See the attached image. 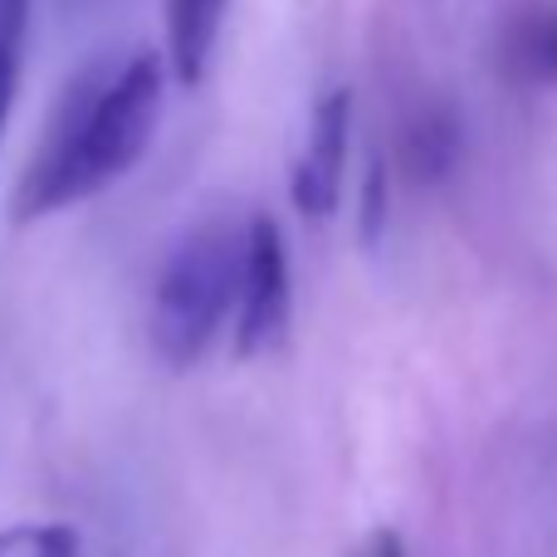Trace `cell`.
<instances>
[{
	"label": "cell",
	"mask_w": 557,
	"mask_h": 557,
	"mask_svg": "<svg viewBox=\"0 0 557 557\" xmlns=\"http://www.w3.org/2000/svg\"><path fill=\"white\" fill-rule=\"evenodd\" d=\"M225 10L231 0H162L166 15V74H176V84H201L206 64L215 54Z\"/></svg>",
	"instance_id": "obj_5"
},
{
	"label": "cell",
	"mask_w": 557,
	"mask_h": 557,
	"mask_svg": "<svg viewBox=\"0 0 557 557\" xmlns=\"http://www.w3.org/2000/svg\"><path fill=\"white\" fill-rule=\"evenodd\" d=\"M294 288H288V255L274 215H250L240 225V284H235V352L264 357L288 337Z\"/></svg>",
	"instance_id": "obj_3"
},
{
	"label": "cell",
	"mask_w": 557,
	"mask_h": 557,
	"mask_svg": "<svg viewBox=\"0 0 557 557\" xmlns=\"http://www.w3.org/2000/svg\"><path fill=\"white\" fill-rule=\"evenodd\" d=\"M25 25H29V0H0V35L25 45Z\"/></svg>",
	"instance_id": "obj_11"
},
{
	"label": "cell",
	"mask_w": 557,
	"mask_h": 557,
	"mask_svg": "<svg viewBox=\"0 0 557 557\" xmlns=\"http://www.w3.org/2000/svg\"><path fill=\"white\" fill-rule=\"evenodd\" d=\"M347 137H352V88L337 84L313 103L304 152H298L294 172H288V196H294V211L304 221L333 215L347 162Z\"/></svg>",
	"instance_id": "obj_4"
},
{
	"label": "cell",
	"mask_w": 557,
	"mask_h": 557,
	"mask_svg": "<svg viewBox=\"0 0 557 557\" xmlns=\"http://www.w3.org/2000/svg\"><path fill=\"white\" fill-rule=\"evenodd\" d=\"M15 84H20V39L0 35V133H5L10 103H15Z\"/></svg>",
	"instance_id": "obj_10"
},
{
	"label": "cell",
	"mask_w": 557,
	"mask_h": 557,
	"mask_svg": "<svg viewBox=\"0 0 557 557\" xmlns=\"http://www.w3.org/2000/svg\"><path fill=\"white\" fill-rule=\"evenodd\" d=\"M240 284V225L201 221L176 240L152 288V347L166 367H191L235 313Z\"/></svg>",
	"instance_id": "obj_2"
},
{
	"label": "cell",
	"mask_w": 557,
	"mask_h": 557,
	"mask_svg": "<svg viewBox=\"0 0 557 557\" xmlns=\"http://www.w3.org/2000/svg\"><path fill=\"white\" fill-rule=\"evenodd\" d=\"M0 557H78V533L69 523H15L0 533Z\"/></svg>",
	"instance_id": "obj_8"
},
{
	"label": "cell",
	"mask_w": 557,
	"mask_h": 557,
	"mask_svg": "<svg viewBox=\"0 0 557 557\" xmlns=\"http://www.w3.org/2000/svg\"><path fill=\"white\" fill-rule=\"evenodd\" d=\"M64 5L69 10H84V5H94V0H64Z\"/></svg>",
	"instance_id": "obj_13"
},
{
	"label": "cell",
	"mask_w": 557,
	"mask_h": 557,
	"mask_svg": "<svg viewBox=\"0 0 557 557\" xmlns=\"http://www.w3.org/2000/svg\"><path fill=\"white\" fill-rule=\"evenodd\" d=\"M460 113L455 103H425L406 117L401 127V172L421 186H435L455 172L460 162Z\"/></svg>",
	"instance_id": "obj_6"
},
{
	"label": "cell",
	"mask_w": 557,
	"mask_h": 557,
	"mask_svg": "<svg viewBox=\"0 0 557 557\" xmlns=\"http://www.w3.org/2000/svg\"><path fill=\"white\" fill-rule=\"evenodd\" d=\"M382 221H386V162L372 157V162H367V176H362V215H357L362 240H376Z\"/></svg>",
	"instance_id": "obj_9"
},
{
	"label": "cell",
	"mask_w": 557,
	"mask_h": 557,
	"mask_svg": "<svg viewBox=\"0 0 557 557\" xmlns=\"http://www.w3.org/2000/svg\"><path fill=\"white\" fill-rule=\"evenodd\" d=\"M362 557H406V543L396 539L392 529H376L372 539H367V548H362Z\"/></svg>",
	"instance_id": "obj_12"
},
{
	"label": "cell",
	"mask_w": 557,
	"mask_h": 557,
	"mask_svg": "<svg viewBox=\"0 0 557 557\" xmlns=\"http://www.w3.org/2000/svg\"><path fill=\"white\" fill-rule=\"evenodd\" d=\"M166 98V64L157 49L123 59H94L74 74L49 113L29 172L20 176L15 221H45L54 211L108 191L152 147Z\"/></svg>",
	"instance_id": "obj_1"
},
{
	"label": "cell",
	"mask_w": 557,
	"mask_h": 557,
	"mask_svg": "<svg viewBox=\"0 0 557 557\" xmlns=\"http://www.w3.org/2000/svg\"><path fill=\"white\" fill-rule=\"evenodd\" d=\"M504 59L519 78L529 84H548L557 88V5H539L509 29Z\"/></svg>",
	"instance_id": "obj_7"
}]
</instances>
